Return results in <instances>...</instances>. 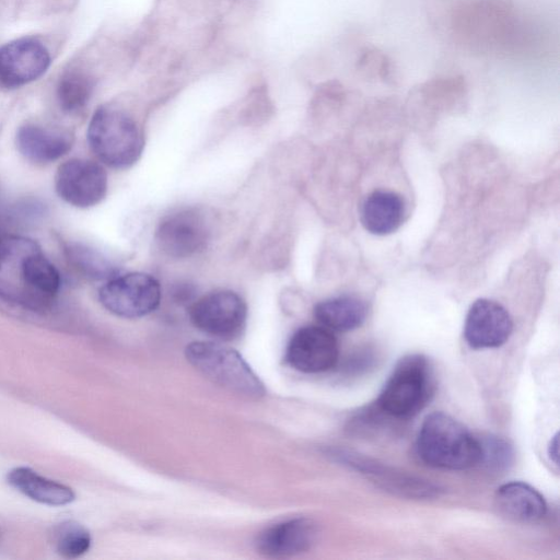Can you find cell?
<instances>
[{
    "label": "cell",
    "instance_id": "4",
    "mask_svg": "<svg viewBox=\"0 0 560 560\" xmlns=\"http://www.w3.org/2000/svg\"><path fill=\"white\" fill-rule=\"evenodd\" d=\"M432 393L428 360L419 354L402 358L386 381L377 408L386 416L405 419L416 415Z\"/></svg>",
    "mask_w": 560,
    "mask_h": 560
},
{
    "label": "cell",
    "instance_id": "6",
    "mask_svg": "<svg viewBox=\"0 0 560 560\" xmlns=\"http://www.w3.org/2000/svg\"><path fill=\"white\" fill-rule=\"evenodd\" d=\"M161 295L160 282L144 272L116 275L98 290L101 304L122 318H139L154 312Z\"/></svg>",
    "mask_w": 560,
    "mask_h": 560
},
{
    "label": "cell",
    "instance_id": "21",
    "mask_svg": "<svg viewBox=\"0 0 560 560\" xmlns=\"http://www.w3.org/2000/svg\"><path fill=\"white\" fill-rule=\"evenodd\" d=\"M94 88L92 78L81 70H69L59 79L57 98L67 113L81 110L89 102Z\"/></svg>",
    "mask_w": 560,
    "mask_h": 560
},
{
    "label": "cell",
    "instance_id": "18",
    "mask_svg": "<svg viewBox=\"0 0 560 560\" xmlns=\"http://www.w3.org/2000/svg\"><path fill=\"white\" fill-rule=\"evenodd\" d=\"M404 214L405 203L400 195L388 190H374L362 205L361 222L370 233L386 235L400 226Z\"/></svg>",
    "mask_w": 560,
    "mask_h": 560
},
{
    "label": "cell",
    "instance_id": "23",
    "mask_svg": "<svg viewBox=\"0 0 560 560\" xmlns=\"http://www.w3.org/2000/svg\"><path fill=\"white\" fill-rule=\"evenodd\" d=\"M91 535L81 524L67 521L57 526L55 546L63 558L74 559L83 556L91 547Z\"/></svg>",
    "mask_w": 560,
    "mask_h": 560
},
{
    "label": "cell",
    "instance_id": "13",
    "mask_svg": "<svg viewBox=\"0 0 560 560\" xmlns=\"http://www.w3.org/2000/svg\"><path fill=\"white\" fill-rule=\"evenodd\" d=\"M512 330V318L500 303L479 299L469 307L465 319L464 336L470 348L501 347L508 341Z\"/></svg>",
    "mask_w": 560,
    "mask_h": 560
},
{
    "label": "cell",
    "instance_id": "2",
    "mask_svg": "<svg viewBox=\"0 0 560 560\" xmlns=\"http://www.w3.org/2000/svg\"><path fill=\"white\" fill-rule=\"evenodd\" d=\"M88 141L100 161L114 168H128L141 156L143 131L138 121L124 108L102 105L88 127Z\"/></svg>",
    "mask_w": 560,
    "mask_h": 560
},
{
    "label": "cell",
    "instance_id": "12",
    "mask_svg": "<svg viewBox=\"0 0 560 560\" xmlns=\"http://www.w3.org/2000/svg\"><path fill=\"white\" fill-rule=\"evenodd\" d=\"M340 463L355 469L371 479L380 488L410 499L439 497L441 489L428 480L397 470L373 459L349 452H334Z\"/></svg>",
    "mask_w": 560,
    "mask_h": 560
},
{
    "label": "cell",
    "instance_id": "1",
    "mask_svg": "<svg viewBox=\"0 0 560 560\" xmlns=\"http://www.w3.org/2000/svg\"><path fill=\"white\" fill-rule=\"evenodd\" d=\"M417 452L422 462L435 468L465 470L479 463L478 438L444 412H433L422 422Z\"/></svg>",
    "mask_w": 560,
    "mask_h": 560
},
{
    "label": "cell",
    "instance_id": "15",
    "mask_svg": "<svg viewBox=\"0 0 560 560\" xmlns=\"http://www.w3.org/2000/svg\"><path fill=\"white\" fill-rule=\"evenodd\" d=\"M72 137L62 130L26 124L15 137L20 153L34 163H50L65 155L72 147Z\"/></svg>",
    "mask_w": 560,
    "mask_h": 560
},
{
    "label": "cell",
    "instance_id": "8",
    "mask_svg": "<svg viewBox=\"0 0 560 560\" xmlns=\"http://www.w3.org/2000/svg\"><path fill=\"white\" fill-rule=\"evenodd\" d=\"M210 237V221L205 212L196 208L167 214L155 232L159 248L173 258H186L203 250Z\"/></svg>",
    "mask_w": 560,
    "mask_h": 560
},
{
    "label": "cell",
    "instance_id": "19",
    "mask_svg": "<svg viewBox=\"0 0 560 560\" xmlns=\"http://www.w3.org/2000/svg\"><path fill=\"white\" fill-rule=\"evenodd\" d=\"M316 320L325 328L335 331H349L360 327L366 319L365 302L353 295L326 299L314 307Z\"/></svg>",
    "mask_w": 560,
    "mask_h": 560
},
{
    "label": "cell",
    "instance_id": "5",
    "mask_svg": "<svg viewBox=\"0 0 560 560\" xmlns=\"http://www.w3.org/2000/svg\"><path fill=\"white\" fill-rule=\"evenodd\" d=\"M516 19L501 0H478L455 13L453 27L465 42L481 47L505 45L514 35Z\"/></svg>",
    "mask_w": 560,
    "mask_h": 560
},
{
    "label": "cell",
    "instance_id": "17",
    "mask_svg": "<svg viewBox=\"0 0 560 560\" xmlns=\"http://www.w3.org/2000/svg\"><path fill=\"white\" fill-rule=\"evenodd\" d=\"M7 481L25 497L42 504L62 506L75 499V493L70 487L43 477L30 467L12 468L7 474Z\"/></svg>",
    "mask_w": 560,
    "mask_h": 560
},
{
    "label": "cell",
    "instance_id": "22",
    "mask_svg": "<svg viewBox=\"0 0 560 560\" xmlns=\"http://www.w3.org/2000/svg\"><path fill=\"white\" fill-rule=\"evenodd\" d=\"M72 265L86 278L108 280L118 275L116 266L98 250L83 244H70L66 248Z\"/></svg>",
    "mask_w": 560,
    "mask_h": 560
},
{
    "label": "cell",
    "instance_id": "3",
    "mask_svg": "<svg viewBox=\"0 0 560 560\" xmlns=\"http://www.w3.org/2000/svg\"><path fill=\"white\" fill-rule=\"evenodd\" d=\"M188 362L212 383L245 398L259 399L265 387L242 355L213 341H194L185 349Z\"/></svg>",
    "mask_w": 560,
    "mask_h": 560
},
{
    "label": "cell",
    "instance_id": "9",
    "mask_svg": "<svg viewBox=\"0 0 560 560\" xmlns=\"http://www.w3.org/2000/svg\"><path fill=\"white\" fill-rule=\"evenodd\" d=\"M107 174L93 161L71 159L59 165L55 175V189L67 203L90 208L100 203L107 192Z\"/></svg>",
    "mask_w": 560,
    "mask_h": 560
},
{
    "label": "cell",
    "instance_id": "14",
    "mask_svg": "<svg viewBox=\"0 0 560 560\" xmlns=\"http://www.w3.org/2000/svg\"><path fill=\"white\" fill-rule=\"evenodd\" d=\"M317 525L306 517L277 523L256 539L257 551L268 558H289L307 551L317 537Z\"/></svg>",
    "mask_w": 560,
    "mask_h": 560
},
{
    "label": "cell",
    "instance_id": "11",
    "mask_svg": "<svg viewBox=\"0 0 560 560\" xmlns=\"http://www.w3.org/2000/svg\"><path fill=\"white\" fill-rule=\"evenodd\" d=\"M50 65L47 47L38 39L21 37L0 47V83L18 88L42 77Z\"/></svg>",
    "mask_w": 560,
    "mask_h": 560
},
{
    "label": "cell",
    "instance_id": "20",
    "mask_svg": "<svg viewBox=\"0 0 560 560\" xmlns=\"http://www.w3.org/2000/svg\"><path fill=\"white\" fill-rule=\"evenodd\" d=\"M21 277L27 291L42 304L54 298L61 284L58 269L37 247L22 256L19 261Z\"/></svg>",
    "mask_w": 560,
    "mask_h": 560
},
{
    "label": "cell",
    "instance_id": "24",
    "mask_svg": "<svg viewBox=\"0 0 560 560\" xmlns=\"http://www.w3.org/2000/svg\"><path fill=\"white\" fill-rule=\"evenodd\" d=\"M478 441L480 446L479 465L495 472L510 467L513 462V448L509 442L494 435L483 436Z\"/></svg>",
    "mask_w": 560,
    "mask_h": 560
},
{
    "label": "cell",
    "instance_id": "25",
    "mask_svg": "<svg viewBox=\"0 0 560 560\" xmlns=\"http://www.w3.org/2000/svg\"><path fill=\"white\" fill-rule=\"evenodd\" d=\"M558 434H556L548 446L549 457L556 465L558 464Z\"/></svg>",
    "mask_w": 560,
    "mask_h": 560
},
{
    "label": "cell",
    "instance_id": "7",
    "mask_svg": "<svg viewBox=\"0 0 560 560\" xmlns=\"http://www.w3.org/2000/svg\"><path fill=\"white\" fill-rule=\"evenodd\" d=\"M188 314L200 331L220 340H234L244 331L247 306L236 292L218 290L195 301Z\"/></svg>",
    "mask_w": 560,
    "mask_h": 560
},
{
    "label": "cell",
    "instance_id": "10",
    "mask_svg": "<svg viewBox=\"0 0 560 560\" xmlns=\"http://www.w3.org/2000/svg\"><path fill=\"white\" fill-rule=\"evenodd\" d=\"M339 358L334 334L323 326H304L291 337L285 360L296 371L315 374L332 369Z\"/></svg>",
    "mask_w": 560,
    "mask_h": 560
},
{
    "label": "cell",
    "instance_id": "16",
    "mask_svg": "<svg viewBox=\"0 0 560 560\" xmlns=\"http://www.w3.org/2000/svg\"><path fill=\"white\" fill-rule=\"evenodd\" d=\"M494 506L502 516L517 523L538 522L547 512L544 497L522 481L499 487L494 493Z\"/></svg>",
    "mask_w": 560,
    "mask_h": 560
}]
</instances>
